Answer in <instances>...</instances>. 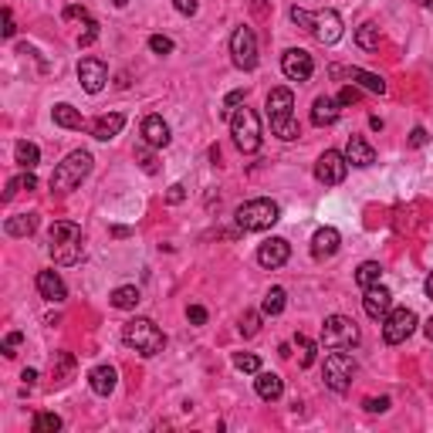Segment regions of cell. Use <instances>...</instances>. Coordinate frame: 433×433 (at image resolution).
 I'll list each match as a JSON object with an SVG mask.
<instances>
[{
    "instance_id": "obj_44",
    "label": "cell",
    "mask_w": 433,
    "mask_h": 433,
    "mask_svg": "<svg viewBox=\"0 0 433 433\" xmlns=\"http://www.w3.org/2000/svg\"><path fill=\"white\" fill-rule=\"evenodd\" d=\"M362 95H359V88L356 85H345L342 92H338V105H356Z\"/></svg>"
},
{
    "instance_id": "obj_55",
    "label": "cell",
    "mask_w": 433,
    "mask_h": 433,
    "mask_svg": "<svg viewBox=\"0 0 433 433\" xmlns=\"http://www.w3.org/2000/svg\"><path fill=\"white\" fill-rule=\"evenodd\" d=\"M423 335H427V338H430V342H433V318H430V322H427V325H423Z\"/></svg>"
},
{
    "instance_id": "obj_57",
    "label": "cell",
    "mask_w": 433,
    "mask_h": 433,
    "mask_svg": "<svg viewBox=\"0 0 433 433\" xmlns=\"http://www.w3.org/2000/svg\"><path fill=\"white\" fill-rule=\"evenodd\" d=\"M416 3H423V7H433V0H416Z\"/></svg>"
},
{
    "instance_id": "obj_29",
    "label": "cell",
    "mask_w": 433,
    "mask_h": 433,
    "mask_svg": "<svg viewBox=\"0 0 433 433\" xmlns=\"http://www.w3.org/2000/svg\"><path fill=\"white\" fill-rule=\"evenodd\" d=\"M288 305V295H284V288H271L268 295H264V302H261V315H281Z\"/></svg>"
},
{
    "instance_id": "obj_24",
    "label": "cell",
    "mask_w": 433,
    "mask_h": 433,
    "mask_svg": "<svg viewBox=\"0 0 433 433\" xmlns=\"http://www.w3.org/2000/svg\"><path fill=\"white\" fill-rule=\"evenodd\" d=\"M338 99H329V95H322V99H315V105H311V122L315 126H332L335 119H338Z\"/></svg>"
},
{
    "instance_id": "obj_21",
    "label": "cell",
    "mask_w": 433,
    "mask_h": 433,
    "mask_svg": "<svg viewBox=\"0 0 433 433\" xmlns=\"http://www.w3.org/2000/svg\"><path fill=\"white\" fill-rule=\"evenodd\" d=\"M142 139H146V146H153V149L170 146V126L163 122V115H149V119L142 122Z\"/></svg>"
},
{
    "instance_id": "obj_40",
    "label": "cell",
    "mask_w": 433,
    "mask_h": 433,
    "mask_svg": "<svg viewBox=\"0 0 433 433\" xmlns=\"http://www.w3.org/2000/svg\"><path fill=\"white\" fill-rule=\"evenodd\" d=\"M257 329H261V315H257V311H247V315L240 318V335L251 338V335H257Z\"/></svg>"
},
{
    "instance_id": "obj_27",
    "label": "cell",
    "mask_w": 433,
    "mask_h": 433,
    "mask_svg": "<svg viewBox=\"0 0 433 433\" xmlns=\"http://www.w3.org/2000/svg\"><path fill=\"white\" fill-rule=\"evenodd\" d=\"M139 302H142V295H139V288H136V284H122V288H115V291H112V305L122 308V311L136 308Z\"/></svg>"
},
{
    "instance_id": "obj_47",
    "label": "cell",
    "mask_w": 433,
    "mask_h": 433,
    "mask_svg": "<svg viewBox=\"0 0 433 433\" xmlns=\"http://www.w3.org/2000/svg\"><path fill=\"white\" fill-rule=\"evenodd\" d=\"M186 318H190L193 325H204V322H206V308L204 305H190V308H186Z\"/></svg>"
},
{
    "instance_id": "obj_38",
    "label": "cell",
    "mask_w": 433,
    "mask_h": 433,
    "mask_svg": "<svg viewBox=\"0 0 433 433\" xmlns=\"http://www.w3.org/2000/svg\"><path fill=\"white\" fill-rule=\"evenodd\" d=\"M244 99H247V92H244V88L230 92L227 99H224V108H220V115H224V119H230V115H234V108H237V105H244Z\"/></svg>"
},
{
    "instance_id": "obj_7",
    "label": "cell",
    "mask_w": 433,
    "mask_h": 433,
    "mask_svg": "<svg viewBox=\"0 0 433 433\" xmlns=\"http://www.w3.org/2000/svg\"><path fill=\"white\" fill-rule=\"evenodd\" d=\"M359 325L345 315H329L322 325V345L325 349H356L359 345Z\"/></svg>"
},
{
    "instance_id": "obj_30",
    "label": "cell",
    "mask_w": 433,
    "mask_h": 433,
    "mask_svg": "<svg viewBox=\"0 0 433 433\" xmlns=\"http://www.w3.org/2000/svg\"><path fill=\"white\" fill-rule=\"evenodd\" d=\"M14 156H17V163H21L24 170H34V166H38V159H41V149H38L34 142L21 139V142L14 146Z\"/></svg>"
},
{
    "instance_id": "obj_23",
    "label": "cell",
    "mask_w": 433,
    "mask_h": 433,
    "mask_svg": "<svg viewBox=\"0 0 433 433\" xmlns=\"http://www.w3.org/2000/svg\"><path fill=\"white\" fill-rule=\"evenodd\" d=\"M254 389H257V396H261V400L275 403V400H281V393H284V382H281L278 373H257Z\"/></svg>"
},
{
    "instance_id": "obj_39",
    "label": "cell",
    "mask_w": 433,
    "mask_h": 433,
    "mask_svg": "<svg viewBox=\"0 0 433 433\" xmlns=\"http://www.w3.org/2000/svg\"><path fill=\"white\" fill-rule=\"evenodd\" d=\"M95 38H99V21H85V31L78 34V48H88V44H95Z\"/></svg>"
},
{
    "instance_id": "obj_56",
    "label": "cell",
    "mask_w": 433,
    "mask_h": 433,
    "mask_svg": "<svg viewBox=\"0 0 433 433\" xmlns=\"http://www.w3.org/2000/svg\"><path fill=\"white\" fill-rule=\"evenodd\" d=\"M112 3H115V7H126L129 0H112Z\"/></svg>"
},
{
    "instance_id": "obj_49",
    "label": "cell",
    "mask_w": 433,
    "mask_h": 433,
    "mask_svg": "<svg viewBox=\"0 0 433 433\" xmlns=\"http://www.w3.org/2000/svg\"><path fill=\"white\" fill-rule=\"evenodd\" d=\"M173 7H177L183 17H193V14H197V0H173Z\"/></svg>"
},
{
    "instance_id": "obj_26",
    "label": "cell",
    "mask_w": 433,
    "mask_h": 433,
    "mask_svg": "<svg viewBox=\"0 0 433 433\" xmlns=\"http://www.w3.org/2000/svg\"><path fill=\"white\" fill-rule=\"evenodd\" d=\"M3 230H7L10 237H31V234L38 230V213H17V217L7 220Z\"/></svg>"
},
{
    "instance_id": "obj_22",
    "label": "cell",
    "mask_w": 433,
    "mask_h": 433,
    "mask_svg": "<svg viewBox=\"0 0 433 433\" xmlns=\"http://www.w3.org/2000/svg\"><path fill=\"white\" fill-rule=\"evenodd\" d=\"M115 382H119V373H115L112 366H95V369L88 373V386H92L95 396H112Z\"/></svg>"
},
{
    "instance_id": "obj_11",
    "label": "cell",
    "mask_w": 433,
    "mask_h": 433,
    "mask_svg": "<svg viewBox=\"0 0 433 433\" xmlns=\"http://www.w3.org/2000/svg\"><path fill=\"white\" fill-rule=\"evenodd\" d=\"M345 173H349V159H345V153L325 149V153L318 156V163H315V179L325 183V186H338V183L345 179Z\"/></svg>"
},
{
    "instance_id": "obj_12",
    "label": "cell",
    "mask_w": 433,
    "mask_h": 433,
    "mask_svg": "<svg viewBox=\"0 0 433 433\" xmlns=\"http://www.w3.org/2000/svg\"><path fill=\"white\" fill-rule=\"evenodd\" d=\"M78 81H81V88H85L88 95H99L105 88V81H108L105 61H99V58H81V61H78Z\"/></svg>"
},
{
    "instance_id": "obj_36",
    "label": "cell",
    "mask_w": 433,
    "mask_h": 433,
    "mask_svg": "<svg viewBox=\"0 0 433 433\" xmlns=\"http://www.w3.org/2000/svg\"><path fill=\"white\" fill-rule=\"evenodd\" d=\"M295 345H298V362H302V369H308V366L315 362V342L305 338V335H298V338H295Z\"/></svg>"
},
{
    "instance_id": "obj_8",
    "label": "cell",
    "mask_w": 433,
    "mask_h": 433,
    "mask_svg": "<svg viewBox=\"0 0 433 433\" xmlns=\"http://www.w3.org/2000/svg\"><path fill=\"white\" fill-rule=\"evenodd\" d=\"M356 376V362L352 356L345 352V349H332L329 356H325V386L335 389V393H345L349 389V382Z\"/></svg>"
},
{
    "instance_id": "obj_17",
    "label": "cell",
    "mask_w": 433,
    "mask_h": 433,
    "mask_svg": "<svg viewBox=\"0 0 433 433\" xmlns=\"http://www.w3.org/2000/svg\"><path fill=\"white\" fill-rule=\"evenodd\" d=\"M38 291H41L44 302H54V305H61L68 298V288H65V281H61L58 271H41L38 275Z\"/></svg>"
},
{
    "instance_id": "obj_34",
    "label": "cell",
    "mask_w": 433,
    "mask_h": 433,
    "mask_svg": "<svg viewBox=\"0 0 433 433\" xmlns=\"http://www.w3.org/2000/svg\"><path fill=\"white\" fill-rule=\"evenodd\" d=\"M61 430V416L58 413H38L34 416V433H58Z\"/></svg>"
},
{
    "instance_id": "obj_13",
    "label": "cell",
    "mask_w": 433,
    "mask_h": 433,
    "mask_svg": "<svg viewBox=\"0 0 433 433\" xmlns=\"http://www.w3.org/2000/svg\"><path fill=\"white\" fill-rule=\"evenodd\" d=\"M281 72L291 78V81H308L311 72H315V61L302 48H288V51L281 54Z\"/></svg>"
},
{
    "instance_id": "obj_32",
    "label": "cell",
    "mask_w": 433,
    "mask_h": 433,
    "mask_svg": "<svg viewBox=\"0 0 433 433\" xmlns=\"http://www.w3.org/2000/svg\"><path fill=\"white\" fill-rule=\"evenodd\" d=\"M356 44H359V48H366V51H376V48H379V27H376V24H362L356 31Z\"/></svg>"
},
{
    "instance_id": "obj_14",
    "label": "cell",
    "mask_w": 433,
    "mask_h": 433,
    "mask_svg": "<svg viewBox=\"0 0 433 433\" xmlns=\"http://www.w3.org/2000/svg\"><path fill=\"white\" fill-rule=\"evenodd\" d=\"M308 31L322 44H335L342 38V17H338V10H318V14H311V27Z\"/></svg>"
},
{
    "instance_id": "obj_45",
    "label": "cell",
    "mask_w": 433,
    "mask_h": 433,
    "mask_svg": "<svg viewBox=\"0 0 433 433\" xmlns=\"http://www.w3.org/2000/svg\"><path fill=\"white\" fill-rule=\"evenodd\" d=\"M186 200V186L183 183H173L170 190H166V204H183Z\"/></svg>"
},
{
    "instance_id": "obj_2",
    "label": "cell",
    "mask_w": 433,
    "mask_h": 433,
    "mask_svg": "<svg viewBox=\"0 0 433 433\" xmlns=\"http://www.w3.org/2000/svg\"><path fill=\"white\" fill-rule=\"evenodd\" d=\"M268 119H271V132L284 139V142H291V139H298L302 132H298V122H295V95H291V88H271L268 92Z\"/></svg>"
},
{
    "instance_id": "obj_52",
    "label": "cell",
    "mask_w": 433,
    "mask_h": 433,
    "mask_svg": "<svg viewBox=\"0 0 433 433\" xmlns=\"http://www.w3.org/2000/svg\"><path fill=\"white\" fill-rule=\"evenodd\" d=\"M65 17L72 21V17H81V21H88V10L85 7H65Z\"/></svg>"
},
{
    "instance_id": "obj_15",
    "label": "cell",
    "mask_w": 433,
    "mask_h": 433,
    "mask_svg": "<svg viewBox=\"0 0 433 433\" xmlns=\"http://www.w3.org/2000/svg\"><path fill=\"white\" fill-rule=\"evenodd\" d=\"M362 308H366V315H369L373 322H382V318H386V315L393 311V291H389V288H382V284H373V288H366Z\"/></svg>"
},
{
    "instance_id": "obj_46",
    "label": "cell",
    "mask_w": 433,
    "mask_h": 433,
    "mask_svg": "<svg viewBox=\"0 0 433 433\" xmlns=\"http://www.w3.org/2000/svg\"><path fill=\"white\" fill-rule=\"evenodd\" d=\"M427 139H430V136H427V129H423V126H416L413 132H409V146H413V149L427 146Z\"/></svg>"
},
{
    "instance_id": "obj_48",
    "label": "cell",
    "mask_w": 433,
    "mask_h": 433,
    "mask_svg": "<svg viewBox=\"0 0 433 433\" xmlns=\"http://www.w3.org/2000/svg\"><path fill=\"white\" fill-rule=\"evenodd\" d=\"M291 21L308 31V27H311V14H308V10H302V7H291Z\"/></svg>"
},
{
    "instance_id": "obj_10",
    "label": "cell",
    "mask_w": 433,
    "mask_h": 433,
    "mask_svg": "<svg viewBox=\"0 0 433 433\" xmlns=\"http://www.w3.org/2000/svg\"><path fill=\"white\" fill-rule=\"evenodd\" d=\"M230 54H234L237 68H244V72H254L257 68V38L251 27H237L230 34Z\"/></svg>"
},
{
    "instance_id": "obj_37",
    "label": "cell",
    "mask_w": 433,
    "mask_h": 433,
    "mask_svg": "<svg viewBox=\"0 0 433 433\" xmlns=\"http://www.w3.org/2000/svg\"><path fill=\"white\" fill-rule=\"evenodd\" d=\"M234 366L240 373H261V359L251 356V352H234Z\"/></svg>"
},
{
    "instance_id": "obj_1",
    "label": "cell",
    "mask_w": 433,
    "mask_h": 433,
    "mask_svg": "<svg viewBox=\"0 0 433 433\" xmlns=\"http://www.w3.org/2000/svg\"><path fill=\"white\" fill-rule=\"evenodd\" d=\"M48 251H51L54 264H78L81 251H85V240H81V227L72 220H54L48 230Z\"/></svg>"
},
{
    "instance_id": "obj_6",
    "label": "cell",
    "mask_w": 433,
    "mask_h": 433,
    "mask_svg": "<svg viewBox=\"0 0 433 433\" xmlns=\"http://www.w3.org/2000/svg\"><path fill=\"white\" fill-rule=\"evenodd\" d=\"M230 136H234V146L240 153H257L261 149V122H257V112L254 108H234L230 115Z\"/></svg>"
},
{
    "instance_id": "obj_53",
    "label": "cell",
    "mask_w": 433,
    "mask_h": 433,
    "mask_svg": "<svg viewBox=\"0 0 433 433\" xmlns=\"http://www.w3.org/2000/svg\"><path fill=\"white\" fill-rule=\"evenodd\" d=\"M21 379H24L27 386H34V379H38V373H34V369H24V373H21Z\"/></svg>"
},
{
    "instance_id": "obj_18",
    "label": "cell",
    "mask_w": 433,
    "mask_h": 433,
    "mask_svg": "<svg viewBox=\"0 0 433 433\" xmlns=\"http://www.w3.org/2000/svg\"><path fill=\"white\" fill-rule=\"evenodd\" d=\"M338 244H342V234L335 227H322L315 230V237H311V254L318 257V261H325L338 251Z\"/></svg>"
},
{
    "instance_id": "obj_5",
    "label": "cell",
    "mask_w": 433,
    "mask_h": 433,
    "mask_svg": "<svg viewBox=\"0 0 433 433\" xmlns=\"http://www.w3.org/2000/svg\"><path fill=\"white\" fill-rule=\"evenodd\" d=\"M278 217H281V206L275 200H268V197L247 200V204L237 206V213H234V220H237L240 230H268L278 224Z\"/></svg>"
},
{
    "instance_id": "obj_20",
    "label": "cell",
    "mask_w": 433,
    "mask_h": 433,
    "mask_svg": "<svg viewBox=\"0 0 433 433\" xmlns=\"http://www.w3.org/2000/svg\"><path fill=\"white\" fill-rule=\"evenodd\" d=\"M126 126V115L122 112H108V115H99L95 122H92V136L99 139V142H108V139H115L119 132Z\"/></svg>"
},
{
    "instance_id": "obj_43",
    "label": "cell",
    "mask_w": 433,
    "mask_h": 433,
    "mask_svg": "<svg viewBox=\"0 0 433 433\" xmlns=\"http://www.w3.org/2000/svg\"><path fill=\"white\" fill-rule=\"evenodd\" d=\"M362 407L369 409V413H386V409H389V396H369Z\"/></svg>"
},
{
    "instance_id": "obj_50",
    "label": "cell",
    "mask_w": 433,
    "mask_h": 433,
    "mask_svg": "<svg viewBox=\"0 0 433 433\" xmlns=\"http://www.w3.org/2000/svg\"><path fill=\"white\" fill-rule=\"evenodd\" d=\"M17 34V27H14V14H10V7H3V38H14Z\"/></svg>"
},
{
    "instance_id": "obj_35",
    "label": "cell",
    "mask_w": 433,
    "mask_h": 433,
    "mask_svg": "<svg viewBox=\"0 0 433 433\" xmlns=\"http://www.w3.org/2000/svg\"><path fill=\"white\" fill-rule=\"evenodd\" d=\"M34 186H38V179H34V173L27 170L24 177H14L10 183H7V193H3V200H10V197H14V193H21V190H34Z\"/></svg>"
},
{
    "instance_id": "obj_16",
    "label": "cell",
    "mask_w": 433,
    "mask_h": 433,
    "mask_svg": "<svg viewBox=\"0 0 433 433\" xmlns=\"http://www.w3.org/2000/svg\"><path fill=\"white\" fill-rule=\"evenodd\" d=\"M291 257V244L284 240V237H271V240H264L261 247H257V264L261 268H281L284 261Z\"/></svg>"
},
{
    "instance_id": "obj_9",
    "label": "cell",
    "mask_w": 433,
    "mask_h": 433,
    "mask_svg": "<svg viewBox=\"0 0 433 433\" xmlns=\"http://www.w3.org/2000/svg\"><path fill=\"white\" fill-rule=\"evenodd\" d=\"M413 332H416V311H413V308H393V311L382 318V338H386L389 345L407 342Z\"/></svg>"
},
{
    "instance_id": "obj_54",
    "label": "cell",
    "mask_w": 433,
    "mask_h": 433,
    "mask_svg": "<svg viewBox=\"0 0 433 433\" xmlns=\"http://www.w3.org/2000/svg\"><path fill=\"white\" fill-rule=\"evenodd\" d=\"M427 298H430V302H433V271H430V275H427Z\"/></svg>"
},
{
    "instance_id": "obj_3",
    "label": "cell",
    "mask_w": 433,
    "mask_h": 433,
    "mask_svg": "<svg viewBox=\"0 0 433 433\" xmlns=\"http://www.w3.org/2000/svg\"><path fill=\"white\" fill-rule=\"evenodd\" d=\"M122 342L146 359L166 349V335L156 329L153 318H132V322H126V325H122Z\"/></svg>"
},
{
    "instance_id": "obj_41",
    "label": "cell",
    "mask_w": 433,
    "mask_h": 433,
    "mask_svg": "<svg viewBox=\"0 0 433 433\" xmlns=\"http://www.w3.org/2000/svg\"><path fill=\"white\" fill-rule=\"evenodd\" d=\"M149 51L153 54H170L173 51V41H170L166 34H153V38H149Z\"/></svg>"
},
{
    "instance_id": "obj_31",
    "label": "cell",
    "mask_w": 433,
    "mask_h": 433,
    "mask_svg": "<svg viewBox=\"0 0 433 433\" xmlns=\"http://www.w3.org/2000/svg\"><path fill=\"white\" fill-rule=\"evenodd\" d=\"M349 78H352V81H359L362 88L376 92V95H382V92H386V81H382L379 75H373V72H362V68H349Z\"/></svg>"
},
{
    "instance_id": "obj_4",
    "label": "cell",
    "mask_w": 433,
    "mask_h": 433,
    "mask_svg": "<svg viewBox=\"0 0 433 433\" xmlns=\"http://www.w3.org/2000/svg\"><path fill=\"white\" fill-rule=\"evenodd\" d=\"M88 173H92V153H88V149H75V153H68L54 166L51 190L54 193H72Z\"/></svg>"
},
{
    "instance_id": "obj_19",
    "label": "cell",
    "mask_w": 433,
    "mask_h": 433,
    "mask_svg": "<svg viewBox=\"0 0 433 433\" xmlns=\"http://www.w3.org/2000/svg\"><path fill=\"white\" fill-rule=\"evenodd\" d=\"M345 159L359 166V170H366V166H373L376 163V149L362 139V136H349V142H345Z\"/></svg>"
},
{
    "instance_id": "obj_42",
    "label": "cell",
    "mask_w": 433,
    "mask_h": 433,
    "mask_svg": "<svg viewBox=\"0 0 433 433\" xmlns=\"http://www.w3.org/2000/svg\"><path fill=\"white\" fill-rule=\"evenodd\" d=\"M21 342H24V335H21V332H10V335L3 338V356L14 359L17 356V349H21Z\"/></svg>"
},
{
    "instance_id": "obj_25",
    "label": "cell",
    "mask_w": 433,
    "mask_h": 433,
    "mask_svg": "<svg viewBox=\"0 0 433 433\" xmlns=\"http://www.w3.org/2000/svg\"><path fill=\"white\" fill-rule=\"evenodd\" d=\"M54 126H61V129H85V119H81V112H78L75 105H68V102H61V105H54Z\"/></svg>"
},
{
    "instance_id": "obj_33",
    "label": "cell",
    "mask_w": 433,
    "mask_h": 433,
    "mask_svg": "<svg viewBox=\"0 0 433 433\" xmlns=\"http://www.w3.org/2000/svg\"><path fill=\"white\" fill-rule=\"evenodd\" d=\"M72 369H75V359L68 356V352H54V362H51V373L58 382H65L72 376Z\"/></svg>"
},
{
    "instance_id": "obj_28",
    "label": "cell",
    "mask_w": 433,
    "mask_h": 433,
    "mask_svg": "<svg viewBox=\"0 0 433 433\" xmlns=\"http://www.w3.org/2000/svg\"><path fill=\"white\" fill-rule=\"evenodd\" d=\"M379 278H382L379 261H366V264H359V271H356L359 288H373V284H379Z\"/></svg>"
},
{
    "instance_id": "obj_51",
    "label": "cell",
    "mask_w": 433,
    "mask_h": 433,
    "mask_svg": "<svg viewBox=\"0 0 433 433\" xmlns=\"http://www.w3.org/2000/svg\"><path fill=\"white\" fill-rule=\"evenodd\" d=\"M139 163H142V170H146V173H156V170H159L153 153H142V156H139Z\"/></svg>"
}]
</instances>
